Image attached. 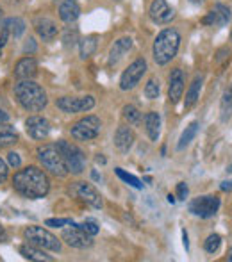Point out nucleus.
I'll return each mask as SVG.
<instances>
[{
    "label": "nucleus",
    "mask_w": 232,
    "mask_h": 262,
    "mask_svg": "<svg viewBox=\"0 0 232 262\" xmlns=\"http://www.w3.org/2000/svg\"><path fill=\"white\" fill-rule=\"evenodd\" d=\"M134 132L131 130L129 127H125V125H121V127H118L116 134H115V146L118 148V152L121 154H127L129 150L134 146Z\"/></svg>",
    "instance_id": "nucleus-18"
},
{
    "label": "nucleus",
    "mask_w": 232,
    "mask_h": 262,
    "mask_svg": "<svg viewBox=\"0 0 232 262\" xmlns=\"http://www.w3.org/2000/svg\"><path fill=\"white\" fill-rule=\"evenodd\" d=\"M184 93V73L180 68L172 70L170 77H168V100L170 104H179Z\"/></svg>",
    "instance_id": "nucleus-14"
},
{
    "label": "nucleus",
    "mask_w": 232,
    "mask_h": 262,
    "mask_svg": "<svg viewBox=\"0 0 232 262\" xmlns=\"http://www.w3.org/2000/svg\"><path fill=\"white\" fill-rule=\"evenodd\" d=\"M230 41H232V31H230Z\"/></svg>",
    "instance_id": "nucleus-54"
},
{
    "label": "nucleus",
    "mask_w": 232,
    "mask_h": 262,
    "mask_svg": "<svg viewBox=\"0 0 232 262\" xmlns=\"http://www.w3.org/2000/svg\"><path fill=\"white\" fill-rule=\"evenodd\" d=\"M175 196H174V194H168V204H172V205H174L175 204Z\"/></svg>",
    "instance_id": "nucleus-49"
},
{
    "label": "nucleus",
    "mask_w": 232,
    "mask_h": 262,
    "mask_svg": "<svg viewBox=\"0 0 232 262\" xmlns=\"http://www.w3.org/2000/svg\"><path fill=\"white\" fill-rule=\"evenodd\" d=\"M75 225H77V223H75ZM77 227H80L84 232H88V234L93 235V237L98 234V232H100V227H98V223H97V221H95V220H86V221H84V223L77 225Z\"/></svg>",
    "instance_id": "nucleus-34"
},
{
    "label": "nucleus",
    "mask_w": 232,
    "mask_h": 262,
    "mask_svg": "<svg viewBox=\"0 0 232 262\" xmlns=\"http://www.w3.org/2000/svg\"><path fill=\"white\" fill-rule=\"evenodd\" d=\"M180 41L182 39H180V34L177 29H164V31H161L152 45V55L156 64L164 66L172 59H175V55L180 49Z\"/></svg>",
    "instance_id": "nucleus-3"
},
{
    "label": "nucleus",
    "mask_w": 232,
    "mask_h": 262,
    "mask_svg": "<svg viewBox=\"0 0 232 262\" xmlns=\"http://www.w3.org/2000/svg\"><path fill=\"white\" fill-rule=\"evenodd\" d=\"M143 121H145V130H146V134H149L150 141H157V139H159V132H161V116L156 111H150V113L145 114Z\"/></svg>",
    "instance_id": "nucleus-22"
},
{
    "label": "nucleus",
    "mask_w": 232,
    "mask_h": 262,
    "mask_svg": "<svg viewBox=\"0 0 232 262\" xmlns=\"http://www.w3.org/2000/svg\"><path fill=\"white\" fill-rule=\"evenodd\" d=\"M7 121H9V114L4 109H0V123H7Z\"/></svg>",
    "instance_id": "nucleus-44"
},
{
    "label": "nucleus",
    "mask_w": 232,
    "mask_h": 262,
    "mask_svg": "<svg viewBox=\"0 0 232 262\" xmlns=\"http://www.w3.org/2000/svg\"><path fill=\"white\" fill-rule=\"evenodd\" d=\"M182 245H184V248H186V252L189 250V241H187V232L186 230H182Z\"/></svg>",
    "instance_id": "nucleus-45"
},
{
    "label": "nucleus",
    "mask_w": 232,
    "mask_h": 262,
    "mask_svg": "<svg viewBox=\"0 0 232 262\" xmlns=\"http://www.w3.org/2000/svg\"><path fill=\"white\" fill-rule=\"evenodd\" d=\"M80 16V6L77 0H62L59 4V18L65 24H73Z\"/></svg>",
    "instance_id": "nucleus-20"
},
{
    "label": "nucleus",
    "mask_w": 232,
    "mask_h": 262,
    "mask_svg": "<svg viewBox=\"0 0 232 262\" xmlns=\"http://www.w3.org/2000/svg\"><path fill=\"white\" fill-rule=\"evenodd\" d=\"M16 143H18V134L13 125L0 123V148L13 146V145H16Z\"/></svg>",
    "instance_id": "nucleus-24"
},
{
    "label": "nucleus",
    "mask_w": 232,
    "mask_h": 262,
    "mask_svg": "<svg viewBox=\"0 0 232 262\" xmlns=\"http://www.w3.org/2000/svg\"><path fill=\"white\" fill-rule=\"evenodd\" d=\"M220 245H222V237L218 234H211L204 241V250L207 253H216L220 250Z\"/></svg>",
    "instance_id": "nucleus-32"
},
{
    "label": "nucleus",
    "mask_w": 232,
    "mask_h": 262,
    "mask_svg": "<svg viewBox=\"0 0 232 262\" xmlns=\"http://www.w3.org/2000/svg\"><path fill=\"white\" fill-rule=\"evenodd\" d=\"M220 116H222V121H229L232 116V86H229L225 90L222 97V102H220Z\"/></svg>",
    "instance_id": "nucleus-27"
},
{
    "label": "nucleus",
    "mask_w": 232,
    "mask_h": 262,
    "mask_svg": "<svg viewBox=\"0 0 232 262\" xmlns=\"http://www.w3.org/2000/svg\"><path fill=\"white\" fill-rule=\"evenodd\" d=\"M220 189L223 191V193H230L232 191V180H225V182L220 184Z\"/></svg>",
    "instance_id": "nucleus-43"
},
{
    "label": "nucleus",
    "mask_w": 232,
    "mask_h": 262,
    "mask_svg": "<svg viewBox=\"0 0 232 262\" xmlns=\"http://www.w3.org/2000/svg\"><path fill=\"white\" fill-rule=\"evenodd\" d=\"M187 194H189V187L186 182H179L177 184V200H186Z\"/></svg>",
    "instance_id": "nucleus-38"
},
{
    "label": "nucleus",
    "mask_w": 232,
    "mask_h": 262,
    "mask_svg": "<svg viewBox=\"0 0 232 262\" xmlns=\"http://www.w3.org/2000/svg\"><path fill=\"white\" fill-rule=\"evenodd\" d=\"M36 50H38L36 39L34 38H29L27 41H25V45H24V52L29 54V55H32V54H36Z\"/></svg>",
    "instance_id": "nucleus-39"
},
{
    "label": "nucleus",
    "mask_w": 232,
    "mask_h": 262,
    "mask_svg": "<svg viewBox=\"0 0 232 262\" xmlns=\"http://www.w3.org/2000/svg\"><path fill=\"white\" fill-rule=\"evenodd\" d=\"M7 173H9V166H7V162L0 157V180H6Z\"/></svg>",
    "instance_id": "nucleus-41"
},
{
    "label": "nucleus",
    "mask_w": 232,
    "mask_h": 262,
    "mask_svg": "<svg viewBox=\"0 0 232 262\" xmlns=\"http://www.w3.org/2000/svg\"><path fill=\"white\" fill-rule=\"evenodd\" d=\"M215 20H216V16H215V11H209L207 14H205L204 18H202V24L204 25H213V27H215Z\"/></svg>",
    "instance_id": "nucleus-42"
},
{
    "label": "nucleus",
    "mask_w": 232,
    "mask_h": 262,
    "mask_svg": "<svg viewBox=\"0 0 232 262\" xmlns=\"http://www.w3.org/2000/svg\"><path fill=\"white\" fill-rule=\"evenodd\" d=\"M7 166H11V168H20L22 166V157H20V154H16V152H9L7 154Z\"/></svg>",
    "instance_id": "nucleus-37"
},
{
    "label": "nucleus",
    "mask_w": 232,
    "mask_h": 262,
    "mask_svg": "<svg viewBox=\"0 0 232 262\" xmlns=\"http://www.w3.org/2000/svg\"><path fill=\"white\" fill-rule=\"evenodd\" d=\"M11 182H13V189L29 200L45 198L50 191L49 175L38 166H27V168L16 171Z\"/></svg>",
    "instance_id": "nucleus-1"
},
{
    "label": "nucleus",
    "mask_w": 232,
    "mask_h": 262,
    "mask_svg": "<svg viewBox=\"0 0 232 262\" xmlns=\"http://www.w3.org/2000/svg\"><path fill=\"white\" fill-rule=\"evenodd\" d=\"M116 175L120 177L123 182H127L129 186H132V187H136V189H141L143 187V184L139 182V179L138 177H134V175H131V173H127L125 169H121V168H116Z\"/></svg>",
    "instance_id": "nucleus-33"
},
{
    "label": "nucleus",
    "mask_w": 232,
    "mask_h": 262,
    "mask_svg": "<svg viewBox=\"0 0 232 262\" xmlns=\"http://www.w3.org/2000/svg\"><path fill=\"white\" fill-rule=\"evenodd\" d=\"M121 114H123L125 121H129V125H139L141 123V113L136 105H125L121 109Z\"/></svg>",
    "instance_id": "nucleus-30"
},
{
    "label": "nucleus",
    "mask_w": 232,
    "mask_h": 262,
    "mask_svg": "<svg viewBox=\"0 0 232 262\" xmlns=\"http://www.w3.org/2000/svg\"><path fill=\"white\" fill-rule=\"evenodd\" d=\"M225 54H229V50H227V49H222V50H220V52H218V57H216V61H218V62H222L223 59L227 57Z\"/></svg>",
    "instance_id": "nucleus-46"
},
{
    "label": "nucleus",
    "mask_w": 232,
    "mask_h": 262,
    "mask_svg": "<svg viewBox=\"0 0 232 262\" xmlns=\"http://www.w3.org/2000/svg\"><path fill=\"white\" fill-rule=\"evenodd\" d=\"M57 150L62 156L66 162V168H68V173L72 175H80L86 168V157H84L82 150L79 146L72 145L70 141H65V139H59L57 141Z\"/></svg>",
    "instance_id": "nucleus-5"
},
{
    "label": "nucleus",
    "mask_w": 232,
    "mask_h": 262,
    "mask_svg": "<svg viewBox=\"0 0 232 262\" xmlns=\"http://www.w3.org/2000/svg\"><path fill=\"white\" fill-rule=\"evenodd\" d=\"M4 241H7V232H6V228L0 225V243H4Z\"/></svg>",
    "instance_id": "nucleus-47"
},
{
    "label": "nucleus",
    "mask_w": 232,
    "mask_h": 262,
    "mask_svg": "<svg viewBox=\"0 0 232 262\" xmlns=\"http://www.w3.org/2000/svg\"><path fill=\"white\" fill-rule=\"evenodd\" d=\"M202 82H204V75H197L193 79V82L189 84V90L186 91V100H184V109H191L200 98V90Z\"/></svg>",
    "instance_id": "nucleus-23"
},
{
    "label": "nucleus",
    "mask_w": 232,
    "mask_h": 262,
    "mask_svg": "<svg viewBox=\"0 0 232 262\" xmlns=\"http://www.w3.org/2000/svg\"><path fill=\"white\" fill-rule=\"evenodd\" d=\"M97 47H98V36L97 34H91V36H86V38H82V39H80V43H79L80 59L91 57V55L97 52Z\"/></svg>",
    "instance_id": "nucleus-25"
},
{
    "label": "nucleus",
    "mask_w": 232,
    "mask_h": 262,
    "mask_svg": "<svg viewBox=\"0 0 232 262\" xmlns=\"http://www.w3.org/2000/svg\"><path fill=\"white\" fill-rule=\"evenodd\" d=\"M38 73V62L34 57H22L14 66V75L16 79H32Z\"/></svg>",
    "instance_id": "nucleus-19"
},
{
    "label": "nucleus",
    "mask_w": 232,
    "mask_h": 262,
    "mask_svg": "<svg viewBox=\"0 0 232 262\" xmlns=\"http://www.w3.org/2000/svg\"><path fill=\"white\" fill-rule=\"evenodd\" d=\"M222 200L215 194H205V196H198L189 202V212L195 216L202 217V220H209L218 212Z\"/></svg>",
    "instance_id": "nucleus-9"
},
{
    "label": "nucleus",
    "mask_w": 232,
    "mask_h": 262,
    "mask_svg": "<svg viewBox=\"0 0 232 262\" xmlns=\"http://www.w3.org/2000/svg\"><path fill=\"white\" fill-rule=\"evenodd\" d=\"M57 109H61L66 114L88 113L95 107V97L86 95V97H62L56 102Z\"/></svg>",
    "instance_id": "nucleus-10"
},
{
    "label": "nucleus",
    "mask_w": 232,
    "mask_h": 262,
    "mask_svg": "<svg viewBox=\"0 0 232 262\" xmlns=\"http://www.w3.org/2000/svg\"><path fill=\"white\" fill-rule=\"evenodd\" d=\"M95 161H97V164H106V162H108V161H106V157H102L100 154H98V156L95 157Z\"/></svg>",
    "instance_id": "nucleus-48"
},
{
    "label": "nucleus",
    "mask_w": 232,
    "mask_h": 262,
    "mask_svg": "<svg viewBox=\"0 0 232 262\" xmlns=\"http://www.w3.org/2000/svg\"><path fill=\"white\" fill-rule=\"evenodd\" d=\"M227 260H229V262H232V248L229 250V257H227Z\"/></svg>",
    "instance_id": "nucleus-51"
},
{
    "label": "nucleus",
    "mask_w": 232,
    "mask_h": 262,
    "mask_svg": "<svg viewBox=\"0 0 232 262\" xmlns=\"http://www.w3.org/2000/svg\"><path fill=\"white\" fill-rule=\"evenodd\" d=\"M4 27L9 29L11 36L20 38V36L25 32V29H27V25H25V21L22 20V18H7V20L4 21Z\"/></svg>",
    "instance_id": "nucleus-29"
},
{
    "label": "nucleus",
    "mask_w": 232,
    "mask_h": 262,
    "mask_svg": "<svg viewBox=\"0 0 232 262\" xmlns=\"http://www.w3.org/2000/svg\"><path fill=\"white\" fill-rule=\"evenodd\" d=\"M38 161L41 162V166L47 169L49 173H52L54 177H62L68 175V168H66V162L62 156L59 154L56 145H43L38 148Z\"/></svg>",
    "instance_id": "nucleus-4"
},
{
    "label": "nucleus",
    "mask_w": 232,
    "mask_h": 262,
    "mask_svg": "<svg viewBox=\"0 0 232 262\" xmlns=\"http://www.w3.org/2000/svg\"><path fill=\"white\" fill-rule=\"evenodd\" d=\"M198 132V121H193V123H189L186 127V130L182 132V136H180L179 139V145H177V148L179 150H184L187 145H189L191 141L195 139V136H197Z\"/></svg>",
    "instance_id": "nucleus-28"
},
{
    "label": "nucleus",
    "mask_w": 232,
    "mask_h": 262,
    "mask_svg": "<svg viewBox=\"0 0 232 262\" xmlns=\"http://www.w3.org/2000/svg\"><path fill=\"white\" fill-rule=\"evenodd\" d=\"M149 14L156 24H170L175 18V11L166 4V0H154L150 4Z\"/></svg>",
    "instance_id": "nucleus-15"
},
{
    "label": "nucleus",
    "mask_w": 232,
    "mask_h": 262,
    "mask_svg": "<svg viewBox=\"0 0 232 262\" xmlns=\"http://www.w3.org/2000/svg\"><path fill=\"white\" fill-rule=\"evenodd\" d=\"M75 41H77V31H75V29L72 31V29L68 27L65 31V34H62V43H65V47L68 49V47L75 45Z\"/></svg>",
    "instance_id": "nucleus-35"
},
{
    "label": "nucleus",
    "mask_w": 232,
    "mask_h": 262,
    "mask_svg": "<svg viewBox=\"0 0 232 262\" xmlns=\"http://www.w3.org/2000/svg\"><path fill=\"white\" fill-rule=\"evenodd\" d=\"M189 2H193V4H202L204 0H189Z\"/></svg>",
    "instance_id": "nucleus-52"
},
{
    "label": "nucleus",
    "mask_w": 232,
    "mask_h": 262,
    "mask_svg": "<svg viewBox=\"0 0 232 262\" xmlns=\"http://www.w3.org/2000/svg\"><path fill=\"white\" fill-rule=\"evenodd\" d=\"M34 29H36V34H38L43 41H52V39H56V36H57V24L47 16L36 18Z\"/></svg>",
    "instance_id": "nucleus-16"
},
{
    "label": "nucleus",
    "mask_w": 232,
    "mask_h": 262,
    "mask_svg": "<svg viewBox=\"0 0 232 262\" xmlns=\"http://www.w3.org/2000/svg\"><path fill=\"white\" fill-rule=\"evenodd\" d=\"M18 250H20V255L27 260H32V262H52L54 260L52 255H47V253L43 252V248H38V246L31 245V243L20 246Z\"/></svg>",
    "instance_id": "nucleus-21"
},
{
    "label": "nucleus",
    "mask_w": 232,
    "mask_h": 262,
    "mask_svg": "<svg viewBox=\"0 0 232 262\" xmlns=\"http://www.w3.org/2000/svg\"><path fill=\"white\" fill-rule=\"evenodd\" d=\"M132 43H134V41H132L131 36H123V38H120L118 41H115V45H113L111 50H109L108 64L109 66H116L118 62L125 57V54L132 49Z\"/></svg>",
    "instance_id": "nucleus-17"
},
{
    "label": "nucleus",
    "mask_w": 232,
    "mask_h": 262,
    "mask_svg": "<svg viewBox=\"0 0 232 262\" xmlns=\"http://www.w3.org/2000/svg\"><path fill=\"white\" fill-rule=\"evenodd\" d=\"M61 239L66 243L68 246L77 250H86L93 246V235H90L88 232H84L80 227H77L75 223H72V228H66L62 230Z\"/></svg>",
    "instance_id": "nucleus-11"
},
{
    "label": "nucleus",
    "mask_w": 232,
    "mask_h": 262,
    "mask_svg": "<svg viewBox=\"0 0 232 262\" xmlns=\"http://www.w3.org/2000/svg\"><path fill=\"white\" fill-rule=\"evenodd\" d=\"M9 29L7 27H2V31H0V52H2V49L6 47L7 39H9Z\"/></svg>",
    "instance_id": "nucleus-40"
},
{
    "label": "nucleus",
    "mask_w": 232,
    "mask_h": 262,
    "mask_svg": "<svg viewBox=\"0 0 232 262\" xmlns=\"http://www.w3.org/2000/svg\"><path fill=\"white\" fill-rule=\"evenodd\" d=\"M73 221L68 220V217H50V220L45 221L47 227H54V228H61L65 227V225H72Z\"/></svg>",
    "instance_id": "nucleus-36"
},
{
    "label": "nucleus",
    "mask_w": 232,
    "mask_h": 262,
    "mask_svg": "<svg viewBox=\"0 0 232 262\" xmlns=\"http://www.w3.org/2000/svg\"><path fill=\"white\" fill-rule=\"evenodd\" d=\"M72 193L79 198L80 202H84L86 205L93 209H102L104 207V200H102V194L91 186L90 182H77L72 187Z\"/></svg>",
    "instance_id": "nucleus-12"
},
{
    "label": "nucleus",
    "mask_w": 232,
    "mask_h": 262,
    "mask_svg": "<svg viewBox=\"0 0 232 262\" xmlns=\"http://www.w3.org/2000/svg\"><path fill=\"white\" fill-rule=\"evenodd\" d=\"M25 130L32 139H45L50 134V123L43 116H29L25 120Z\"/></svg>",
    "instance_id": "nucleus-13"
},
{
    "label": "nucleus",
    "mask_w": 232,
    "mask_h": 262,
    "mask_svg": "<svg viewBox=\"0 0 232 262\" xmlns=\"http://www.w3.org/2000/svg\"><path fill=\"white\" fill-rule=\"evenodd\" d=\"M102 130V121L98 116H86L79 120L72 128L70 134L75 141H91V139L98 138Z\"/></svg>",
    "instance_id": "nucleus-7"
},
{
    "label": "nucleus",
    "mask_w": 232,
    "mask_h": 262,
    "mask_svg": "<svg viewBox=\"0 0 232 262\" xmlns=\"http://www.w3.org/2000/svg\"><path fill=\"white\" fill-rule=\"evenodd\" d=\"M91 177H93V180H100V175L97 171H91Z\"/></svg>",
    "instance_id": "nucleus-50"
},
{
    "label": "nucleus",
    "mask_w": 232,
    "mask_h": 262,
    "mask_svg": "<svg viewBox=\"0 0 232 262\" xmlns=\"http://www.w3.org/2000/svg\"><path fill=\"white\" fill-rule=\"evenodd\" d=\"M161 95V88H159V80L156 79H150L149 82H146L145 86V97L149 98V100H157Z\"/></svg>",
    "instance_id": "nucleus-31"
},
{
    "label": "nucleus",
    "mask_w": 232,
    "mask_h": 262,
    "mask_svg": "<svg viewBox=\"0 0 232 262\" xmlns=\"http://www.w3.org/2000/svg\"><path fill=\"white\" fill-rule=\"evenodd\" d=\"M24 237L27 239V243L38 246V248L50 250V252H61V241L43 227H36V225H32V227L25 228Z\"/></svg>",
    "instance_id": "nucleus-6"
},
{
    "label": "nucleus",
    "mask_w": 232,
    "mask_h": 262,
    "mask_svg": "<svg viewBox=\"0 0 232 262\" xmlns=\"http://www.w3.org/2000/svg\"><path fill=\"white\" fill-rule=\"evenodd\" d=\"M149 70V64L143 57H138L136 61H132L131 64L127 66L123 73L120 77V90L121 91H131L134 90L136 86L139 84V80L143 79V75Z\"/></svg>",
    "instance_id": "nucleus-8"
},
{
    "label": "nucleus",
    "mask_w": 232,
    "mask_h": 262,
    "mask_svg": "<svg viewBox=\"0 0 232 262\" xmlns=\"http://www.w3.org/2000/svg\"><path fill=\"white\" fill-rule=\"evenodd\" d=\"M16 102L29 113H39L49 104L47 91L32 79H20L13 88Z\"/></svg>",
    "instance_id": "nucleus-2"
},
{
    "label": "nucleus",
    "mask_w": 232,
    "mask_h": 262,
    "mask_svg": "<svg viewBox=\"0 0 232 262\" xmlns=\"http://www.w3.org/2000/svg\"><path fill=\"white\" fill-rule=\"evenodd\" d=\"M0 16H2V7H0Z\"/></svg>",
    "instance_id": "nucleus-53"
},
{
    "label": "nucleus",
    "mask_w": 232,
    "mask_h": 262,
    "mask_svg": "<svg viewBox=\"0 0 232 262\" xmlns=\"http://www.w3.org/2000/svg\"><path fill=\"white\" fill-rule=\"evenodd\" d=\"M213 11H215V27H225L227 24L230 21V9L225 6V4H215V7H213Z\"/></svg>",
    "instance_id": "nucleus-26"
}]
</instances>
